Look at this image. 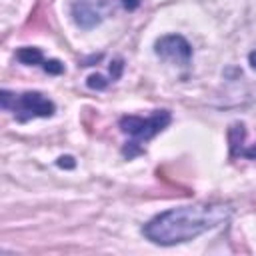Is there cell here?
I'll return each instance as SVG.
<instances>
[{"mask_svg": "<svg viewBox=\"0 0 256 256\" xmlns=\"http://www.w3.org/2000/svg\"><path fill=\"white\" fill-rule=\"evenodd\" d=\"M72 16H74V22L84 30H90L104 20V12L98 8L96 2H90V0L74 2L72 4Z\"/></svg>", "mask_w": 256, "mask_h": 256, "instance_id": "5", "label": "cell"}, {"mask_svg": "<svg viewBox=\"0 0 256 256\" xmlns=\"http://www.w3.org/2000/svg\"><path fill=\"white\" fill-rule=\"evenodd\" d=\"M42 68L48 72V74H62L64 72V64L60 60H44Z\"/></svg>", "mask_w": 256, "mask_h": 256, "instance_id": "9", "label": "cell"}, {"mask_svg": "<svg viewBox=\"0 0 256 256\" xmlns=\"http://www.w3.org/2000/svg\"><path fill=\"white\" fill-rule=\"evenodd\" d=\"M86 84H88V88H92V90H104V88L110 84V80H106L102 74H90L88 80H86Z\"/></svg>", "mask_w": 256, "mask_h": 256, "instance_id": "8", "label": "cell"}, {"mask_svg": "<svg viewBox=\"0 0 256 256\" xmlns=\"http://www.w3.org/2000/svg\"><path fill=\"white\" fill-rule=\"evenodd\" d=\"M120 2H122V6H124L126 10H136L142 0H120Z\"/></svg>", "mask_w": 256, "mask_h": 256, "instance_id": "12", "label": "cell"}, {"mask_svg": "<svg viewBox=\"0 0 256 256\" xmlns=\"http://www.w3.org/2000/svg\"><path fill=\"white\" fill-rule=\"evenodd\" d=\"M230 136V146H232V156H236L238 152V144H242V138H244V126L242 124H234L228 132Z\"/></svg>", "mask_w": 256, "mask_h": 256, "instance_id": "7", "label": "cell"}, {"mask_svg": "<svg viewBox=\"0 0 256 256\" xmlns=\"http://www.w3.org/2000/svg\"><path fill=\"white\" fill-rule=\"evenodd\" d=\"M122 68H124L122 60H114V62L110 64V76H112V80H118V78H120V74H122Z\"/></svg>", "mask_w": 256, "mask_h": 256, "instance_id": "10", "label": "cell"}, {"mask_svg": "<svg viewBox=\"0 0 256 256\" xmlns=\"http://www.w3.org/2000/svg\"><path fill=\"white\" fill-rule=\"evenodd\" d=\"M16 58H18V62H22V64H26V66L44 64L42 50H40V48H34V46H24V48L16 50Z\"/></svg>", "mask_w": 256, "mask_h": 256, "instance_id": "6", "label": "cell"}, {"mask_svg": "<svg viewBox=\"0 0 256 256\" xmlns=\"http://www.w3.org/2000/svg\"><path fill=\"white\" fill-rule=\"evenodd\" d=\"M56 164H58L60 168H74V166H76V162H74L72 156H60Z\"/></svg>", "mask_w": 256, "mask_h": 256, "instance_id": "11", "label": "cell"}, {"mask_svg": "<svg viewBox=\"0 0 256 256\" xmlns=\"http://www.w3.org/2000/svg\"><path fill=\"white\" fill-rule=\"evenodd\" d=\"M248 60H250V66L256 70V50H252L250 52V56H248Z\"/></svg>", "mask_w": 256, "mask_h": 256, "instance_id": "14", "label": "cell"}, {"mask_svg": "<svg viewBox=\"0 0 256 256\" xmlns=\"http://www.w3.org/2000/svg\"><path fill=\"white\" fill-rule=\"evenodd\" d=\"M232 216V208L220 202H198L190 206L170 208L158 216H154L148 224H144L142 234L160 246H174L182 242H190L200 234L222 226Z\"/></svg>", "mask_w": 256, "mask_h": 256, "instance_id": "1", "label": "cell"}, {"mask_svg": "<svg viewBox=\"0 0 256 256\" xmlns=\"http://www.w3.org/2000/svg\"><path fill=\"white\" fill-rule=\"evenodd\" d=\"M154 52L156 56L170 62H178V64H188L192 58V46L180 34H166L158 38L154 44Z\"/></svg>", "mask_w": 256, "mask_h": 256, "instance_id": "4", "label": "cell"}, {"mask_svg": "<svg viewBox=\"0 0 256 256\" xmlns=\"http://www.w3.org/2000/svg\"><path fill=\"white\" fill-rule=\"evenodd\" d=\"M0 106L4 110L14 112V116L20 122H26L30 118H48L56 110L54 102L40 92L14 94L10 90H2L0 92Z\"/></svg>", "mask_w": 256, "mask_h": 256, "instance_id": "3", "label": "cell"}, {"mask_svg": "<svg viewBox=\"0 0 256 256\" xmlns=\"http://www.w3.org/2000/svg\"><path fill=\"white\" fill-rule=\"evenodd\" d=\"M170 120H172V116H170L168 110H154L146 118H142V116H124L120 120V130L132 138L128 142V146L124 148V154L128 158L140 154L142 152L140 142H146V140L154 138L158 132H162L170 124Z\"/></svg>", "mask_w": 256, "mask_h": 256, "instance_id": "2", "label": "cell"}, {"mask_svg": "<svg viewBox=\"0 0 256 256\" xmlns=\"http://www.w3.org/2000/svg\"><path fill=\"white\" fill-rule=\"evenodd\" d=\"M242 156H246V158H256V146H252V148L244 150V152H242Z\"/></svg>", "mask_w": 256, "mask_h": 256, "instance_id": "13", "label": "cell"}]
</instances>
